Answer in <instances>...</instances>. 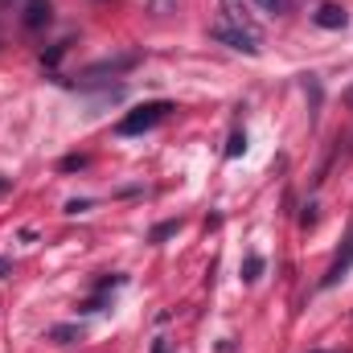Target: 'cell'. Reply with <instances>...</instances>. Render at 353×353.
<instances>
[{
	"label": "cell",
	"instance_id": "cell-9",
	"mask_svg": "<svg viewBox=\"0 0 353 353\" xmlns=\"http://www.w3.org/2000/svg\"><path fill=\"white\" fill-rule=\"evenodd\" d=\"M50 337H54L58 345H66V341H74V337H83V329H74V325H58V329H50Z\"/></svg>",
	"mask_w": 353,
	"mask_h": 353
},
{
	"label": "cell",
	"instance_id": "cell-4",
	"mask_svg": "<svg viewBox=\"0 0 353 353\" xmlns=\"http://www.w3.org/2000/svg\"><path fill=\"white\" fill-rule=\"evenodd\" d=\"M136 62H140L136 54H119V58H103V62H94V66H90L87 74H83V79H87V83H94V79H103V74H119V70H128V66H136Z\"/></svg>",
	"mask_w": 353,
	"mask_h": 353
},
{
	"label": "cell",
	"instance_id": "cell-17",
	"mask_svg": "<svg viewBox=\"0 0 353 353\" xmlns=\"http://www.w3.org/2000/svg\"><path fill=\"white\" fill-rule=\"evenodd\" d=\"M0 189H8V181H4V176H0Z\"/></svg>",
	"mask_w": 353,
	"mask_h": 353
},
{
	"label": "cell",
	"instance_id": "cell-2",
	"mask_svg": "<svg viewBox=\"0 0 353 353\" xmlns=\"http://www.w3.org/2000/svg\"><path fill=\"white\" fill-rule=\"evenodd\" d=\"M173 111V103L169 99H152V103H144V107H136V111H128L123 119H119V136H140V132H148V128H157L165 115Z\"/></svg>",
	"mask_w": 353,
	"mask_h": 353
},
{
	"label": "cell",
	"instance_id": "cell-7",
	"mask_svg": "<svg viewBox=\"0 0 353 353\" xmlns=\"http://www.w3.org/2000/svg\"><path fill=\"white\" fill-rule=\"evenodd\" d=\"M259 271H263V255H247V263H243V279H247V283H255V279H259Z\"/></svg>",
	"mask_w": 353,
	"mask_h": 353
},
{
	"label": "cell",
	"instance_id": "cell-8",
	"mask_svg": "<svg viewBox=\"0 0 353 353\" xmlns=\"http://www.w3.org/2000/svg\"><path fill=\"white\" fill-rule=\"evenodd\" d=\"M247 152V132H230V144H226V157L234 161V157H243Z\"/></svg>",
	"mask_w": 353,
	"mask_h": 353
},
{
	"label": "cell",
	"instance_id": "cell-3",
	"mask_svg": "<svg viewBox=\"0 0 353 353\" xmlns=\"http://www.w3.org/2000/svg\"><path fill=\"white\" fill-rule=\"evenodd\" d=\"M353 267V230L345 234V243H341V251H337V259L329 263V271H325V279H321V288H337L345 275H350Z\"/></svg>",
	"mask_w": 353,
	"mask_h": 353
},
{
	"label": "cell",
	"instance_id": "cell-15",
	"mask_svg": "<svg viewBox=\"0 0 353 353\" xmlns=\"http://www.w3.org/2000/svg\"><path fill=\"white\" fill-rule=\"evenodd\" d=\"M152 353H169V341H157V345H152Z\"/></svg>",
	"mask_w": 353,
	"mask_h": 353
},
{
	"label": "cell",
	"instance_id": "cell-11",
	"mask_svg": "<svg viewBox=\"0 0 353 353\" xmlns=\"http://www.w3.org/2000/svg\"><path fill=\"white\" fill-rule=\"evenodd\" d=\"M300 226H316V205H304V214H300Z\"/></svg>",
	"mask_w": 353,
	"mask_h": 353
},
{
	"label": "cell",
	"instance_id": "cell-18",
	"mask_svg": "<svg viewBox=\"0 0 353 353\" xmlns=\"http://www.w3.org/2000/svg\"><path fill=\"white\" fill-rule=\"evenodd\" d=\"M345 99H350V103H353V90H350V94H345Z\"/></svg>",
	"mask_w": 353,
	"mask_h": 353
},
{
	"label": "cell",
	"instance_id": "cell-12",
	"mask_svg": "<svg viewBox=\"0 0 353 353\" xmlns=\"http://www.w3.org/2000/svg\"><path fill=\"white\" fill-rule=\"evenodd\" d=\"M263 12H283V0H255Z\"/></svg>",
	"mask_w": 353,
	"mask_h": 353
},
{
	"label": "cell",
	"instance_id": "cell-1",
	"mask_svg": "<svg viewBox=\"0 0 353 353\" xmlns=\"http://www.w3.org/2000/svg\"><path fill=\"white\" fill-rule=\"evenodd\" d=\"M210 37L214 41H222V46H230V50H239V54H259V33L251 29V25H243V17L239 12H226V21L222 25H214L210 29Z\"/></svg>",
	"mask_w": 353,
	"mask_h": 353
},
{
	"label": "cell",
	"instance_id": "cell-19",
	"mask_svg": "<svg viewBox=\"0 0 353 353\" xmlns=\"http://www.w3.org/2000/svg\"><path fill=\"white\" fill-rule=\"evenodd\" d=\"M312 353H325V350H312Z\"/></svg>",
	"mask_w": 353,
	"mask_h": 353
},
{
	"label": "cell",
	"instance_id": "cell-14",
	"mask_svg": "<svg viewBox=\"0 0 353 353\" xmlns=\"http://www.w3.org/2000/svg\"><path fill=\"white\" fill-rule=\"evenodd\" d=\"M83 210H90V201H70L66 205V214H83Z\"/></svg>",
	"mask_w": 353,
	"mask_h": 353
},
{
	"label": "cell",
	"instance_id": "cell-6",
	"mask_svg": "<svg viewBox=\"0 0 353 353\" xmlns=\"http://www.w3.org/2000/svg\"><path fill=\"white\" fill-rule=\"evenodd\" d=\"M21 25H25V29H41V25H50V0H25V8H21Z\"/></svg>",
	"mask_w": 353,
	"mask_h": 353
},
{
	"label": "cell",
	"instance_id": "cell-13",
	"mask_svg": "<svg viewBox=\"0 0 353 353\" xmlns=\"http://www.w3.org/2000/svg\"><path fill=\"white\" fill-rule=\"evenodd\" d=\"M83 165H87V157H66L62 161V169H83Z\"/></svg>",
	"mask_w": 353,
	"mask_h": 353
},
{
	"label": "cell",
	"instance_id": "cell-5",
	"mask_svg": "<svg viewBox=\"0 0 353 353\" xmlns=\"http://www.w3.org/2000/svg\"><path fill=\"white\" fill-rule=\"evenodd\" d=\"M312 21H316L321 29H345V25H350V12H345L341 4H321V8L312 12Z\"/></svg>",
	"mask_w": 353,
	"mask_h": 353
},
{
	"label": "cell",
	"instance_id": "cell-10",
	"mask_svg": "<svg viewBox=\"0 0 353 353\" xmlns=\"http://www.w3.org/2000/svg\"><path fill=\"white\" fill-rule=\"evenodd\" d=\"M181 230V222H161L157 230H152V243H161V239H169V234H176Z\"/></svg>",
	"mask_w": 353,
	"mask_h": 353
},
{
	"label": "cell",
	"instance_id": "cell-16",
	"mask_svg": "<svg viewBox=\"0 0 353 353\" xmlns=\"http://www.w3.org/2000/svg\"><path fill=\"white\" fill-rule=\"evenodd\" d=\"M8 267H12V263H8V259H0V279H4V275H8Z\"/></svg>",
	"mask_w": 353,
	"mask_h": 353
}]
</instances>
